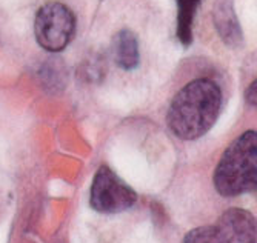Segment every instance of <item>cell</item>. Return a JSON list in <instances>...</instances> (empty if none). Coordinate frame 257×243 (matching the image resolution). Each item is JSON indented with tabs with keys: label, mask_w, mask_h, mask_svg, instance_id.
<instances>
[{
	"label": "cell",
	"mask_w": 257,
	"mask_h": 243,
	"mask_svg": "<svg viewBox=\"0 0 257 243\" xmlns=\"http://www.w3.org/2000/svg\"><path fill=\"white\" fill-rule=\"evenodd\" d=\"M114 59L115 63L126 71L139 66V45L130 30H122L114 37Z\"/></svg>",
	"instance_id": "cell-7"
},
{
	"label": "cell",
	"mask_w": 257,
	"mask_h": 243,
	"mask_svg": "<svg viewBox=\"0 0 257 243\" xmlns=\"http://www.w3.org/2000/svg\"><path fill=\"white\" fill-rule=\"evenodd\" d=\"M199 2L200 0H177V37L185 46H188L193 40V20Z\"/></svg>",
	"instance_id": "cell-8"
},
{
	"label": "cell",
	"mask_w": 257,
	"mask_h": 243,
	"mask_svg": "<svg viewBox=\"0 0 257 243\" xmlns=\"http://www.w3.org/2000/svg\"><path fill=\"white\" fill-rule=\"evenodd\" d=\"M222 108V91L209 79L185 85L173 99L167 122L174 136L196 140L213 128Z\"/></svg>",
	"instance_id": "cell-1"
},
{
	"label": "cell",
	"mask_w": 257,
	"mask_h": 243,
	"mask_svg": "<svg viewBox=\"0 0 257 243\" xmlns=\"http://www.w3.org/2000/svg\"><path fill=\"white\" fill-rule=\"evenodd\" d=\"M214 186L225 197L254 191L257 186V134L246 131L223 153L216 171Z\"/></svg>",
	"instance_id": "cell-2"
},
{
	"label": "cell",
	"mask_w": 257,
	"mask_h": 243,
	"mask_svg": "<svg viewBox=\"0 0 257 243\" xmlns=\"http://www.w3.org/2000/svg\"><path fill=\"white\" fill-rule=\"evenodd\" d=\"M246 99H248L249 103L255 105V82H252V85L248 88V91H246Z\"/></svg>",
	"instance_id": "cell-10"
},
{
	"label": "cell",
	"mask_w": 257,
	"mask_h": 243,
	"mask_svg": "<svg viewBox=\"0 0 257 243\" xmlns=\"http://www.w3.org/2000/svg\"><path fill=\"white\" fill-rule=\"evenodd\" d=\"M76 30L73 11L59 2L43 5L36 16L34 33L37 43L46 51L59 53L71 42Z\"/></svg>",
	"instance_id": "cell-3"
},
{
	"label": "cell",
	"mask_w": 257,
	"mask_h": 243,
	"mask_svg": "<svg viewBox=\"0 0 257 243\" xmlns=\"http://www.w3.org/2000/svg\"><path fill=\"white\" fill-rule=\"evenodd\" d=\"M214 226L220 243H255V218L245 209L225 211Z\"/></svg>",
	"instance_id": "cell-5"
},
{
	"label": "cell",
	"mask_w": 257,
	"mask_h": 243,
	"mask_svg": "<svg viewBox=\"0 0 257 243\" xmlns=\"http://www.w3.org/2000/svg\"><path fill=\"white\" fill-rule=\"evenodd\" d=\"M137 200L136 191L125 183L112 169L102 165L91 185L89 203L97 212L117 214L130 209Z\"/></svg>",
	"instance_id": "cell-4"
},
{
	"label": "cell",
	"mask_w": 257,
	"mask_h": 243,
	"mask_svg": "<svg viewBox=\"0 0 257 243\" xmlns=\"http://www.w3.org/2000/svg\"><path fill=\"white\" fill-rule=\"evenodd\" d=\"M185 243H220V240L216 226L209 225L190 231L185 237Z\"/></svg>",
	"instance_id": "cell-9"
},
{
	"label": "cell",
	"mask_w": 257,
	"mask_h": 243,
	"mask_svg": "<svg viewBox=\"0 0 257 243\" xmlns=\"http://www.w3.org/2000/svg\"><path fill=\"white\" fill-rule=\"evenodd\" d=\"M213 17L222 40L229 46H239L242 43V31L231 0H217Z\"/></svg>",
	"instance_id": "cell-6"
}]
</instances>
